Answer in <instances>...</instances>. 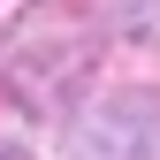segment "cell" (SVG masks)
Returning <instances> with one entry per match:
<instances>
[{
	"label": "cell",
	"instance_id": "obj_3",
	"mask_svg": "<svg viewBox=\"0 0 160 160\" xmlns=\"http://www.w3.org/2000/svg\"><path fill=\"white\" fill-rule=\"evenodd\" d=\"M0 160H31V145H23V137H8V130H0Z\"/></svg>",
	"mask_w": 160,
	"mask_h": 160
},
{
	"label": "cell",
	"instance_id": "obj_1",
	"mask_svg": "<svg viewBox=\"0 0 160 160\" xmlns=\"http://www.w3.org/2000/svg\"><path fill=\"white\" fill-rule=\"evenodd\" d=\"M92 61H99V31L76 0H31L0 31V84L31 114H69L76 92L92 84Z\"/></svg>",
	"mask_w": 160,
	"mask_h": 160
},
{
	"label": "cell",
	"instance_id": "obj_2",
	"mask_svg": "<svg viewBox=\"0 0 160 160\" xmlns=\"http://www.w3.org/2000/svg\"><path fill=\"white\" fill-rule=\"evenodd\" d=\"M76 160H160V99L114 92L76 122Z\"/></svg>",
	"mask_w": 160,
	"mask_h": 160
}]
</instances>
